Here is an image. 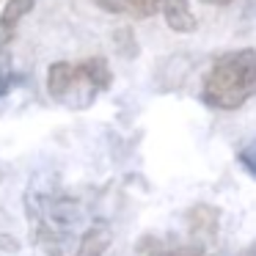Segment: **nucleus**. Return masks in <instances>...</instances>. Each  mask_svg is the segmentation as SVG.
Listing matches in <instances>:
<instances>
[{"instance_id":"1","label":"nucleus","mask_w":256,"mask_h":256,"mask_svg":"<svg viewBox=\"0 0 256 256\" xmlns=\"http://www.w3.org/2000/svg\"><path fill=\"white\" fill-rule=\"evenodd\" d=\"M256 96V50L240 47L212 61L201 83V102L215 110H237Z\"/></svg>"},{"instance_id":"2","label":"nucleus","mask_w":256,"mask_h":256,"mask_svg":"<svg viewBox=\"0 0 256 256\" xmlns=\"http://www.w3.org/2000/svg\"><path fill=\"white\" fill-rule=\"evenodd\" d=\"M110 86L113 72L102 56H91L80 64L56 61L47 69V94L58 102L74 100L78 105H91V100Z\"/></svg>"},{"instance_id":"3","label":"nucleus","mask_w":256,"mask_h":256,"mask_svg":"<svg viewBox=\"0 0 256 256\" xmlns=\"http://www.w3.org/2000/svg\"><path fill=\"white\" fill-rule=\"evenodd\" d=\"M30 220H34L36 242L50 256H64L69 228H72V210H69L66 201L42 196L36 212H30Z\"/></svg>"},{"instance_id":"4","label":"nucleus","mask_w":256,"mask_h":256,"mask_svg":"<svg viewBox=\"0 0 256 256\" xmlns=\"http://www.w3.org/2000/svg\"><path fill=\"white\" fill-rule=\"evenodd\" d=\"M157 6L162 12V20L168 22V28L176 34H190L196 30V17L190 8V0H157Z\"/></svg>"},{"instance_id":"5","label":"nucleus","mask_w":256,"mask_h":256,"mask_svg":"<svg viewBox=\"0 0 256 256\" xmlns=\"http://www.w3.org/2000/svg\"><path fill=\"white\" fill-rule=\"evenodd\" d=\"M96 6L105 8L108 14L132 17V20H149L152 14L160 12L157 0H96Z\"/></svg>"},{"instance_id":"6","label":"nucleus","mask_w":256,"mask_h":256,"mask_svg":"<svg viewBox=\"0 0 256 256\" xmlns=\"http://www.w3.org/2000/svg\"><path fill=\"white\" fill-rule=\"evenodd\" d=\"M108 245H110V228L105 223H94L83 232L80 245L72 256H105Z\"/></svg>"},{"instance_id":"7","label":"nucleus","mask_w":256,"mask_h":256,"mask_svg":"<svg viewBox=\"0 0 256 256\" xmlns=\"http://www.w3.org/2000/svg\"><path fill=\"white\" fill-rule=\"evenodd\" d=\"M36 0H8L3 6V14H0V36L12 42L17 36L20 22L25 20V14H30Z\"/></svg>"},{"instance_id":"8","label":"nucleus","mask_w":256,"mask_h":256,"mask_svg":"<svg viewBox=\"0 0 256 256\" xmlns=\"http://www.w3.org/2000/svg\"><path fill=\"white\" fill-rule=\"evenodd\" d=\"M140 250L146 256H201L204 254L201 245H171V242H160L154 237H146L140 242Z\"/></svg>"},{"instance_id":"9","label":"nucleus","mask_w":256,"mask_h":256,"mask_svg":"<svg viewBox=\"0 0 256 256\" xmlns=\"http://www.w3.org/2000/svg\"><path fill=\"white\" fill-rule=\"evenodd\" d=\"M8 44H12V42L0 36V94H8V88H12L14 80H17V74L8 72Z\"/></svg>"},{"instance_id":"10","label":"nucleus","mask_w":256,"mask_h":256,"mask_svg":"<svg viewBox=\"0 0 256 256\" xmlns=\"http://www.w3.org/2000/svg\"><path fill=\"white\" fill-rule=\"evenodd\" d=\"M237 160L242 162V168L248 174H254L256 176V140H250L245 149H240V154H237Z\"/></svg>"},{"instance_id":"11","label":"nucleus","mask_w":256,"mask_h":256,"mask_svg":"<svg viewBox=\"0 0 256 256\" xmlns=\"http://www.w3.org/2000/svg\"><path fill=\"white\" fill-rule=\"evenodd\" d=\"M204 3H210V6H228L232 0H204Z\"/></svg>"}]
</instances>
